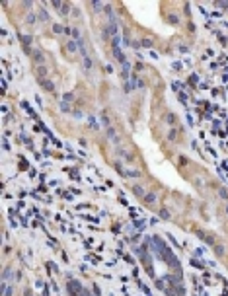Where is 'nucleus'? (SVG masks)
<instances>
[{
	"label": "nucleus",
	"instance_id": "1",
	"mask_svg": "<svg viewBox=\"0 0 228 296\" xmlns=\"http://www.w3.org/2000/svg\"><path fill=\"white\" fill-rule=\"evenodd\" d=\"M226 211H228V208H226Z\"/></svg>",
	"mask_w": 228,
	"mask_h": 296
}]
</instances>
